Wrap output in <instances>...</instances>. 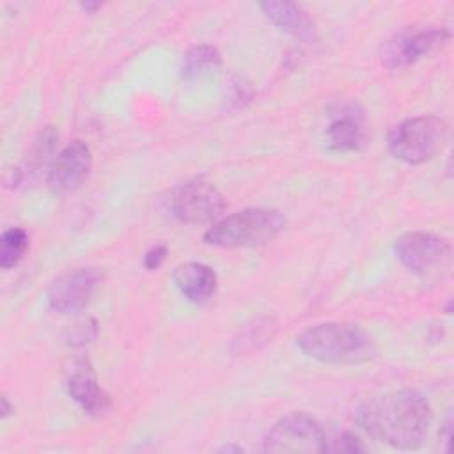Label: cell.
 I'll use <instances>...</instances> for the list:
<instances>
[{
    "mask_svg": "<svg viewBox=\"0 0 454 454\" xmlns=\"http://www.w3.org/2000/svg\"><path fill=\"white\" fill-rule=\"evenodd\" d=\"M365 450H367V447L364 445V442L349 431H344V433L335 434L332 438L326 436V440H325V452L356 454V452H365Z\"/></svg>",
    "mask_w": 454,
    "mask_h": 454,
    "instance_id": "cell-18",
    "label": "cell"
},
{
    "mask_svg": "<svg viewBox=\"0 0 454 454\" xmlns=\"http://www.w3.org/2000/svg\"><path fill=\"white\" fill-rule=\"evenodd\" d=\"M259 7L266 14V18L278 28H282L303 41L314 39L316 25L301 5L294 4V2H286V0L284 2L282 0H268V2L259 4Z\"/></svg>",
    "mask_w": 454,
    "mask_h": 454,
    "instance_id": "cell-14",
    "label": "cell"
},
{
    "mask_svg": "<svg viewBox=\"0 0 454 454\" xmlns=\"http://www.w3.org/2000/svg\"><path fill=\"white\" fill-rule=\"evenodd\" d=\"M96 335V325L94 321L90 325L85 323H78L73 326V330H69L67 340L73 346H82L83 342H89V339H92Z\"/></svg>",
    "mask_w": 454,
    "mask_h": 454,
    "instance_id": "cell-21",
    "label": "cell"
},
{
    "mask_svg": "<svg viewBox=\"0 0 454 454\" xmlns=\"http://www.w3.org/2000/svg\"><path fill=\"white\" fill-rule=\"evenodd\" d=\"M57 142H59V133L55 131V128L53 126L43 128L30 149L28 165L34 168H39L41 165H44L51 158Z\"/></svg>",
    "mask_w": 454,
    "mask_h": 454,
    "instance_id": "cell-17",
    "label": "cell"
},
{
    "mask_svg": "<svg viewBox=\"0 0 454 454\" xmlns=\"http://www.w3.org/2000/svg\"><path fill=\"white\" fill-rule=\"evenodd\" d=\"M284 227L286 216L278 209L247 207L211 223L204 232V241L222 248L257 247L277 238Z\"/></svg>",
    "mask_w": 454,
    "mask_h": 454,
    "instance_id": "cell-3",
    "label": "cell"
},
{
    "mask_svg": "<svg viewBox=\"0 0 454 454\" xmlns=\"http://www.w3.org/2000/svg\"><path fill=\"white\" fill-rule=\"evenodd\" d=\"M227 202L220 190L202 179H192L177 186L172 195V211L184 223H215L222 218Z\"/></svg>",
    "mask_w": 454,
    "mask_h": 454,
    "instance_id": "cell-6",
    "label": "cell"
},
{
    "mask_svg": "<svg viewBox=\"0 0 454 454\" xmlns=\"http://www.w3.org/2000/svg\"><path fill=\"white\" fill-rule=\"evenodd\" d=\"M443 27H406L395 32L383 46L381 60L387 67H406L433 53L449 39Z\"/></svg>",
    "mask_w": 454,
    "mask_h": 454,
    "instance_id": "cell-7",
    "label": "cell"
},
{
    "mask_svg": "<svg viewBox=\"0 0 454 454\" xmlns=\"http://www.w3.org/2000/svg\"><path fill=\"white\" fill-rule=\"evenodd\" d=\"M101 282L98 268H74L57 277L48 289V305L60 314L82 310Z\"/></svg>",
    "mask_w": 454,
    "mask_h": 454,
    "instance_id": "cell-8",
    "label": "cell"
},
{
    "mask_svg": "<svg viewBox=\"0 0 454 454\" xmlns=\"http://www.w3.org/2000/svg\"><path fill=\"white\" fill-rule=\"evenodd\" d=\"M395 255L403 266L413 273H426L442 264L450 252V245L426 231H411L395 239Z\"/></svg>",
    "mask_w": 454,
    "mask_h": 454,
    "instance_id": "cell-9",
    "label": "cell"
},
{
    "mask_svg": "<svg viewBox=\"0 0 454 454\" xmlns=\"http://www.w3.org/2000/svg\"><path fill=\"white\" fill-rule=\"evenodd\" d=\"M449 126L436 115H420L395 124L388 133V151L401 161L419 165L442 151Z\"/></svg>",
    "mask_w": 454,
    "mask_h": 454,
    "instance_id": "cell-4",
    "label": "cell"
},
{
    "mask_svg": "<svg viewBox=\"0 0 454 454\" xmlns=\"http://www.w3.org/2000/svg\"><path fill=\"white\" fill-rule=\"evenodd\" d=\"M167 254H168V248L165 243H158V245H153L145 254H144V266L145 270L149 271H154L158 270L163 261L167 259Z\"/></svg>",
    "mask_w": 454,
    "mask_h": 454,
    "instance_id": "cell-20",
    "label": "cell"
},
{
    "mask_svg": "<svg viewBox=\"0 0 454 454\" xmlns=\"http://www.w3.org/2000/svg\"><path fill=\"white\" fill-rule=\"evenodd\" d=\"M250 98H252V89H250V85H248L243 78L234 76V78L229 82V85H227V99H229V103H232V106L239 108V106H243L247 101H250Z\"/></svg>",
    "mask_w": 454,
    "mask_h": 454,
    "instance_id": "cell-19",
    "label": "cell"
},
{
    "mask_svg": "<svg viewBox=\"0 0 454 454\" xmlns=\"http://www.w3.org/2000/svg\"><path fill=\"white\" fill-rule=\"evenodd\" d=\"M298 348L310 358L323 364L351 365L371 360L376 355L372 337L353 323H319L303 330Z\"/></svg>",
    "mask_w": 454,
    "mask_h": 454,
    "instance_id": "cell-2",
    "label": "cell"
},
{
    "mask_svg": "<svg viewBox=\"0 0 454 454\" xmlns=\"http://www.w3.org/2000/svg\"><path fill=\"white\" fill-rule=\"evenodd\" d=\"M67 392L71 399L90 417H103L110 406L112 401L108 394L101 388V385L96 380V374L92 372V367L87 360H80L74 369L67 376Z\"/></svg>",
    "mask_w": 454,
    "mask_h": 454,
    "instance_id": "cell-11",
    "label": "cell"
},
{
    "mask_svg": "<svg viewBox=\"0 0 454 454\" xmlns=\"http://www.w3.org/2000/svg\"><path fill=\"white\" fill-rule=\"evenodd\" d=\"M9 413H11V406H9L7 397L4 395V397H2V419H5Z\"/></svg>",
    "mask_w": 454,
    "mask_h": 454,
    "instance_id": "cell-23",
    "label": "cell"
},
{
    "mask_svg": "<svg viewBox=\"0 0 454 454\" xmlns=\"http://www.w3.org/2000/svg\"><path fill=\"white\" fill-rule=\"evenodd\" d=\"M80 7L87 12H96L98 9H101V4H98V2H82Z\"/></svg>",
    "mask_w": 454,
    "mask_h": 454,
    "instance_id": "cell-22",
    "label": "cell"
},
{
    "mask_svg": "<svg viewBox=\"0 0 454 454\" xmlns=\"http://www.w3.org/2000/svg\"><path fill=\"white\" fill-rule=\"evenodd\" d=\"M356 422L376 442L415 450L429 434L431 408L417 390H394L365 401L356 411Z\"/></svg>",
    "mask_w": 454,
    "mask_h": 454,
    "instance_id": "cell-1",
    "label": "cell"
},
{
    "mask_svg": "<svg viewBox=\"0 0 454 454\" xmlns=\"http://www.w3.org/2000/svg\"><path fill=\"white\" fill-rule=\"evenodd\" d=\"M222 66L220 51L211 44H197L192 46L184 57L181 66V76L184 80H197L209 76L211 73L218 71Z\"/></svg>",
    "mask_w": 454,
    "mask_h": 454,
    "instance_id": "cell-15",
    "label": "cell"
},
{
    "mask_svg": "<svg viewBox=\"0 0 454 454\" xmlns=\"http://www.w3.org/2000/svg\"><path fill=\"white\" fill-rule=\"evenodd\" d=\"M365 138L364 115L356 106H342L326 128V144L332 151L349 153L362 147Z\"/></svg>",
    "mask_w": 454,
    "mask_h": 454,
    "instance_id": "cell-12",
    "label": "cell"
},
{
    "mask_svg": "<svg viewBox=\"0 0 454 454\" xmlns=\"http://www.w3.org/2000/svg\"><path fill=\"white\" fill-rule=\"evenodd\" d=\"M90 167V147L83 140H73L51 161L46 179L48 186L55 193H69L87 179Z\"/></svg>",
    "mask_w": 454,
    "mask_h": 454,
    "instance_id": "cell-10",
    "label": "cell"
},
{
    "mask_svg": "<svg viewBox=\"0 0 454 454\" xmlns=\"http://www.w3.org/2000/svg\"><path fill=\"white\" fill-rule=\"evenodd\" d=\"M172 280L179 293L193 303H204L216 291V273L202 262L179 264L172 273Z\"/></svg>",
    "mask_w": 454,
    "mask_h": 454,
    "instance_id": "cell-13",
    "label": "cell"
},
{
    "mask_svg": "<svg viewBox=\"0 0 454 454\" xmlns=\"http://www.w3.org/2000/svg\"><path fill=\"white\" fill-rule=\"evenodd\" d=\"M326 433L323 426L303 411L278 419L262 440L264 452H325Z\"/></svg>",
    "mask_w": 454,
    "mask_h": 454,
    "instance_id": "cell-5",
    "label": "cell"
},
{
    "mask_svg": "<svg viewBox=\"0 0 454 454\" xmlns=\"http://www.w3.org/2000/svg\"><path fill=\"white\" fill-rule=\"evenodd\" d=\"M28 248V234L21 227H11L4 231L0 238V266L9 270L16 266Z\"/></svg>",
    "mask_w": 454,
    "mask_h": 454,
    "instance_id": "cell-16",
    "label": "cell"
}]
</instances>
